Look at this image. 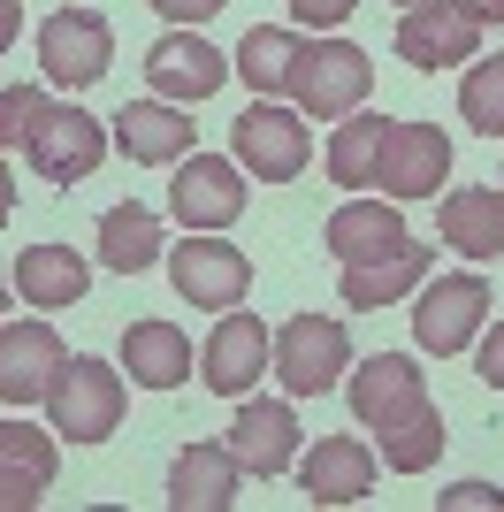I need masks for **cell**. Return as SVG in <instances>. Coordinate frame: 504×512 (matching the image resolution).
I'll list each match as a JSON object with an SVG mask.
<instances>
[{
    "mask_svg": "<svg viewBox=\"0 0 504 512\" xmlns=\"http://www.w3.org/2000/svg\"><path fill=\"white\" fill-rule=\"evenodd\" d=\"M298 490L314 497V505H359V497L375 490V451L359 444V436H321L298 459Z\"/></svg>",
    "mask_w": 504,
    "mask_h": 512,
    "instance_id": "e0dca14e",
    "label": "cell"
},
{
    "mask_svg": "<svg viewBox=\"0 0 504 512\" xmlns=\"http://www.w3.org/2000/svg\"><path fill=\"white\" fill-rule=\"evenodd\" d=\"M84 283H92V268H84V253H69V245H31V253L16 260V299L46 306V314L77 306Z\"/></svg>",
    "mask_w": 504,
    "mask_h": 512,
    "instance_id": "cb8c5ba5",
    "label": "cell"
},
{
    "mask_svg": "<svg viewBox=\"0 0 504 512\" xmlns=\"http://www.w3.org/2000/svg\"><path fill=\"white\" fill-rule=\"evenodd\" d=\"M474 367H482V383H489V390H504V321L482 337V360H474Z\"/></svg>",
    "mask_w": 504,
    "mask_h": 512,
    "instance_id": "d590c367",
    "label": "cell"
},
{
    "mask_svg": "<svg viewBox=\"0 0 504 512\" xmlns=\"http://www.w3.org/2000/svg\"><path fill=\"white\" fill-rule=\"evenodd\" d=\"M230 153H237V169H252L260 184H291L306 169V153H314V130L291 107H245L230 123Z\"/></svg>",
    "mask_w": 504,
    "mask_h": 512,
    "instance_id": "ba28073f",
    "label": "cell"
},
{
    "mask_svg": "<svg viewBox=\"0 0 504 512\" xmlns=\"http://www.w3.org/2000/svg\"><path fill=\"white\" fill-rule=\"evenodd\" d=\"M321 237H329V253L344 260V268H359V260H382V253L405 245V214H398V199H352V207L329 214Z\"/></svg>",
    "mask_w": 504,
    "mask_h": 512,
    "instance_id": "ffe728a7",
    "label": "cell"
},
{
    "mask_svg": "<svg viewBox=\"0 0 504 512\" xmlns=\"http://www.w3.org/2000/svg\"><path fill=\"white\" fill-rule=\"evenodd\" d=\"M451 8H466L474 23H504V0H451Z\"/></svg>",
    "mask_w": 504,
    "mask_h": 512,
    "instance_id": "74e56055",
    "label": "cell"
},
{
    "mask_svg": "<svg viewBox=\"0 0 504 512\" xmlns=\"http://www.w3.org/2000/svg\"><path fill=\"white\" fill-rule=\"evenodd\" d=\"M230 451L260 474V482L291 474L298 467V413L283 406V398H245L237 421H230Z\"/></svg>",
    "mask_w": 504,
    "mask_h": 512,
    "instance_id": "2e32d148",
    "label": "cell"
},
{
    "mask_svg": "<svg viewBox=\"0 0 504 512\" xmlns=\"http://www.w3.org/2000/svg\"><path fill=\"white\" fill-rule=\"evenodd\" d=\"M191 115L168 100H123V115H115V146L130 153V161H146V169H161V161H184L191 153Z\"/></svg>",
    "mask_w": 504,
    "mask_h": 512,
    "instance_id": "d6986e66",
    "label": "cell"
},
{
    "mask_svg": "<svg viewBox=\"0 0 504 512\" xmlns=\"http://www.w3.org/2000/svg\"><path fill=\"white\" fill-rule=\"evenodd\" d=\"M436 230H443V245H451V253L497 260V253H504V192H497V184L451 192V199L436 207Z\"/></svg>",
    "mask_w": 504,
    "mask_h": 512,
    "instance_id": "44dd1931",
    "label": "cell"
},
{
    "mask_svg": "<svg viewBox=\"0 0 504 512\" xmlns=\"http://www.w3.org/2000/svg\"><path fill=\"white\" fill-rule=\"evenodd\" d=\"M482 321H489V283L466 268V276H436L428 291H420L413 337H420V352L451 360V352H466V344L482 337Z\"/></svg>",
    "mask_w": 504,
    "mask_h": 512,
    "instance_id": "9c48e42d",
    "label": "cell"
},
{
    "mask_svg": "<svg viewBox=\"0 0 504 512\" xmlns=\"http://www.w3.org/2000/svg\"><path fill=\"white\" fill-rule=\"evenodd\" d=\"M0 314H8V276H0Z\"/></svg>",
    "mask_w": 504,
    "mask_h": 512,
    "instance_id": "ab89813d",
    "label": "cell"
},
{
    "mask_svg": "<svg viewBox=\"0 0 504 512\" xmlns=\"http://www.w3.org/2000/svg\"><path fill=\"white\" fill-rule=\"evenodd\" d=\"M428 260H436V253L405 237L398 253H382V260H359V268H344V283H336V291H344V306H352V314H375V306L405 299V291H413V283L428 276Z\"/></svg>",
    "mask_w": 504,
    "mask_h": 512,
    "instance_id": "603a6c76",
    "label": "cell"
},
{
    "mask_svg": "<svg viewBox=\"0 0 504 512\" xmlns=\"http://www.w3.org/2000/svg\"><path fill=\"white\" fill-rule=\"evenodd\" d=\"M16 214V176H8V161H0V222Z\"/></svg>",
    "mask_w": 504,
    "mask_h": 512,
    "instance_id": "f35d334b",
    "label": "cell"
},
{
    "mask_svg": "<svg viewBox=\"0 0 504 512\" xmlns=\"http://www.w3.org/2000/svg\"><path fill=\"white\" fill-rule=\"evenodd\" d=\"M46 497V474H31V467H0V512H31Z\"/></svg>",
    "mask_w": 504,
    "mask_h": 512,
    "instance_id": "1f68e13d",
    "label": "cell"
},
{
    "mask_svg": "<svg viewBox=\"0 0 504 512\" xmlns=\"http://www.w3.org/2000/svg\"><path fill=\"white\" fill-rule=\"evenodd\" d=\"M382 138H390V115H359V107L329 130V176L344 184V192H375Z\"/></svg>",
    "mask_w": 504,
    "mask_h": 512,
    "instance_id": "484cf974",
    "label": "cell"
},
{
    "mask_svg": "<svg viewBox=\"0 0 504 512\" xmlns=\"http://www.w3.org/2000/svg\"><path fill=\"white\" fill-rule=\"evenodd\" d=\"M268 360H275V337H268V321L260 314H222V329L207 337V390L214 398H252V383L268 375Z\"/></svg>",
    "mask_w": 504,
    "mask_h": 512,
    "instance_id": "4fadbf2b",
    "label": "cell"
},
{
    "mask_svg": "<svg viewBox=\"0 0 504 512\" xmlns=\"http://www.w3.org/2000/svg\"><path fill=\"white\" fill-rule=\"evenodd\" d=\"M168 283H176V299L207 306V314H230V306H245V291H252V260L237 253L230 237L184 230V245L168 253Z\"/></svg>",
    "mask_w": 504,
    "mask_h": 512,
    "instance_id": "5b68a950",
    "label": "cell"
},
{
    "mask_svg": "<svg viewBox=\"0 0 504 512\" xmlns=\"http://www.w3.org/2000/svg\"><path fill=\"white\" fill-rule=\"evenodd\" d=\"M46 413H54V436L100 444V436L123 428V375L107 360H92V352H77V360L54 375V390H46Z\"/></svg>",
    "mask_w": 504,
    "mask_h": 512,
    "instance_id": "3957f363",
    "label": "cell"
},
{
    "mask_svg": "<svg viewBox=\"0 0 504 512\" xmlns=\"http://www.w3.org/2000/svg\"><path fill=\"white\" fill-rule=\"evenodd\" d=\"M153 8H161L176 31H191V23H214V16H222V0H153Z\"/></svg>",
    "mask_w": 504,
    "mask_h": 512,
    "instance_id": "e575fe53",
    "label": "cell"
},
{
    "mask_svg": "<svg viewBox=\"0 0 504 512\" xmlns=\"http://www.w3.org/2000/svg\"><path fill=\"white\" fill-rule=\"evenodd\" d=\"M344 367H352V337H344V321L336 314H291L275 329V360L268 375H283L291 398H321V390L344 383Z\"/></svg>",
    "mask_w": 504,
    "mask_h": 512,
    "instance_id": "7a4b0ae2",
    "label": "cell"
},
{
    "mask_svg": "<svg viewBox=\"0 0 504 512\" xmlns=\"http://www.w3.org/2000/svg\"><path fill=\"white\" fill-rule=\"evenodd\" d=\"M39 107H46V92H39V85H8V92H0V153L31 138V123H39Z\"/></svg>",
    "mask_w": 504,
    "mask_h": 512,
    "instance_id": "4dcf8cb0",
    "label": "cell"
},
{
    "mask_svg": "<svg viewBox=\"0 0 504 512\" xmlns=\"http://www.w3.org/2000/svg\"><path fill=\"white\" fill-rule=\"evenodd\" d=\"M107 62H115V31H107V16H92V8H54V16L39 23V69L62 92L100 85Z\"/></svg>",
    "mask_w": 504,
    "mask_h": 512,
    "instance_id": "8992f818",
    "label": "cell"
},
{
    "mask_svg": "<svg viewBox=\"0 0 504 512\" xmlns=\"http://www.w3.org/2000/svg\"><path fill=\"white\" fill-rule=\"evenodd\" d=\"M62 367H69V352L46 321H8L0 329V406H39Z\"/></svg>",
    "mask_w": 504,
    "mask_h": 512,
    "instance_id": "5bb4252c",
    "label": "cell"
},
{
    "mask_svg": "<svg viewBox=\"0 0 504 512\" xmlns=\"http://www.w3.org/2000/svg\"><path fill=\"white\" fill-rule=\"evenodd\" d=\"M107 138H115V130H107L100 115L46 100L39 123H31V138H23V153H31V169H39L46 184H84V176L107 161Z\"/></svg>",
    "mask_w": 504,
    "mask_h": 512,
    "instance_id": "277c9868",
    "label": "cell"
},
{
    "mask_svg": "<svg viewBox=\"0 0 504 512\" xmlns=\"http://www.w3.org/2000/svg\"><path fill=\"white\" fill-rule=\"evenodd\" d=\"M436 505L443 512H504V490H497V482H451Z\"/></svg>",
    "mask_w": 504,
    "mask_h": 512,
    "instance_id": "d6a6232c",
    "label": "cell"
},
{
    "mask_svg": "<svg viewBox=\"0 0 504 512\" xmlns=\"http://www.w3.org/2000/svg\"><path fill=\"white\" fill-rule=\"evenodd\" d=\"M428 406H436V398H428V375H420L405 352H375V360L352 375V421L375 428V444L398 436L405 421H420Z\"/></svg>",
    "mask_w": 504,
    "mask_h": 512,
    "instance_id": "52a82bcc",
    "label": "cell"
},
{
    "mask_svg": "<svg viewBox=\"0 0 504 512\" xmlns=\"http://www.w3.org/2000/svg\"><path fill=\"white\" fill-rule=\"evenodd\" d=\"M123 375L146 390H176L191 375V337L176 321H130L123 329Z\"/></svg>",
    "mask_w": 504,
    "mask_h": 512,
    "instance_id": "7402d4cb",
    "label": "cell"
},
{
    "mask_svg": "<svg viewBox=\"0 0 504 512\" xmlns=\"http://www.w3.org/2000/svg\"><path fill=\"white\" fill-rule=\"evenodd\" d=\"M168 214L184 230H230L245 214V176L237 161H214V153H184L176 161V184H168Z\"/></svg>",
    "mask_w": 504,
    "mask_h": 512,
    "instance_id": "8fae6325",
    "label": "cell"
},
{
    "mask_svg": "<svg viewBox=\"0 0 504 512\" xmlns=\"http://www.w3.org/2000/svg\"><path fill=\"white\" fill-rule=\"evenodd\" d=\"M390 8H420V0H390Z\"/></svg>",
    "mask_w": 504,
    "mask_h": 512,
    "instance_id": "60d3db41",
    "label": "cell"
},
{
    "mask_svg": "<svg viewBox=\"0 0 504 512\" xmlns=\"http://www.w3.org/2000/svg\"><path fill=\"white\" fill-rule=\"evenodd\" d=\"M367 85H375V62H367V46H352V39H298L291 77H283L298 115H314V123H344V115L367 100Z\"/></svg>",
    "mask_w": 504,
    "mask_h": 512,
    "instance_id": "6da1fadb",
    "label": "cell"
},
{
    "mask_svg": "<svg viewBox=\"0 0 504 512\" xmlns=\"http://www.w3.org/2000/svg\"><path fill=\"white\" fill-rule=\"evenodd\" d=\"M291 54H298V31H283V23H252L245 46H237V77H245L252 92H283Z\"/></svg>",
    "mask_w": 504,
    "mask_h": 512,
    "instance_id": "4316f807",
    "label": "cell"
},
{
    "mask_svg": "<svg viewBox=\"0 0 504 512\" xmlns=\"http://www.w3.org/2000/svg\"><path fill=\"white\" fill-rule=\"evenodd\" d=\"M474 46H482V23L466 8H451V0H420V8L398 16V54L413 69H459L474 62Z\"/></svg>",
    "mask_w": 504,
    "mask_h": 512,
    "instance_id": "9a60e30c",
    "label": "cell"
},
{
    "mask_svg": "<svg viewBox=\"0 0 504 512\" xmlns=\"http://www.w3.org/2000/svg\"><path fill=\"white\" fill-rule=\"evenodd\" d=\"M16 31H23V8H16V0H0V54L16 46Z\"/></svg>",
    "mask_w": 504,
    "mask_h": 512,
    "instance_id": "8d00e7d4",
    "label": "cell"
},
{
    "mask_svg": "<svg viewBox=\"0 0 504 512\" xmlns=\"http://www.w3.org/2000/svg\"><path fill=\"white\" fill-rule=\"evenodd\" d=\"M443 176H451V138H443L436 123H390V138H382V161H375V184L390 199H436Z\"/></svg>",
    "mask_w": 504,
    "mask_h": 512,
    "instance_id": "30bf717a",
    "label": "cell"
},
{
    "mask_svg": "<svg viewBox=\"0 0 504 512\" xmlns=\"http://www.w3.org/2000/svg\"><path fill=\"white\" fill-rule=\"evenodd\" d=\"M459 115L482 130V138H504V54L466 62V77H459Z\"/></svg>",
    "mask_w": 504,
    "mask_h": 512,
    "instance_id": "83f0119b",
    "label": "cell"
},
{
    "mask_svg": "<svg viewBox=\"0 0 504 512\" xmlns=\"http://www.w3.org/2000/svg\"><path fill=\"white\" fill-rule=\"evenodd\" d=\"M100 260L115 268V276H138V268H153V260H161V214L138 207V199L107 207V214H100Z\"/></svg>",
    "mask_w": 504,
    "mask_h": 512,
    "instance_id": "d4e9b609",
    "label": "cell"
},
{
    "mask_svg": "<svg viewBox=\"0 0 504 512\" xmlns=\"http://www.w3.org/2000/svg\"><path fill=\"white\" fill-rule=\"evenodd\" d=\"M237 482H245V459L230 444H191L168 467V505L176 512H222V505H237Z\"/></svg>",
    "mask_w": 504,
    "mask_h": 512,
    "instance_id": "ac0fdd59",
    "label": "cell"
},
{
    "mask_svg": "<svg viewBox=\"0 0 504 512\" xmlns=\"http://www.w3.org/2000/svg\"><path fill=\"white\" fill-rule=\"evenodd\" d=\"M0 467H31L54 482L62 467V444H54V428H31V421H0Z\"/></svg>",
    "mask_w": 504,
    "mask_h": 512,
    "instance_id": "f546056e",
    "label": "cell"
},
{
    "mask_svg": "<svg viewBox=\"0 0 504 512\" xmlns=\"http://www.w3.org/2000/svg\"><path fill=\"white\" fill-rule=\"evenodd\" d=\"M283 8H291V16H298V23H314V31H336V23L352 16L359 0H283Z\"/></svg>",
    "mask_w": 504,
    "mask_h": 512,
    "instance_id": "836d02e7",
    "label": "cell"
},
{
    "mask_svg": "<svg viewBox=\"0 0 504 512\" xmlns=\"http://www.w3.org/2000/svg\"><path fill=\"white\" fill-rule=\"evenodd\" d=\"M375 451H382V467H390V474H428L443 459V413L428 406L420 421H405L398 436H382Z\"/></svg>",
    "mask_w": 504,
    "mask_h": 512,
    "instance_id": "f1b7e54d",
    "label": "cell"
},
{
    "mask_svg": "<svg viewBox=\"0 0 504 512\" xmlns=\"http://www.w3.org/2000/svg\"><path fill=\"white\" fill-rule=\"evenodd\" d=\"M237 69L222 62V46H207L199 31H168V39L146 46V85L161 100H214Z\"/></svg>",
    "mask_w": 504,
    "mask_h": 512,
    "instance_id": "7c38bea8",
    "label": "cell"
}]
</instances>
